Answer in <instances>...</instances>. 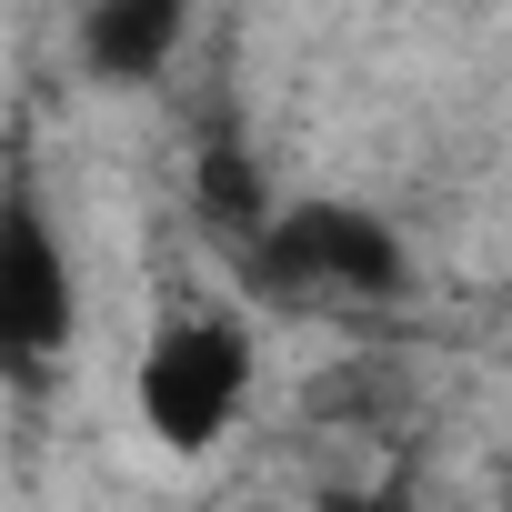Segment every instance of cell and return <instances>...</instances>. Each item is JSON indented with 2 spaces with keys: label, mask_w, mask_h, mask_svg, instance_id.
Returning a JSON list of instances; mask_svg holds the SVG:
<instances>
[{
  "label": "cell",
  "mask_w": 512,
  "mask_h": 512,
  "mask_svg": "<svg viewBox=\"0 0 512 512\" xmlns=\"http://www.w3.org/2000/svg\"><path fill=\"white\" fill-rule=\"evenodd\" d=\"M241 272L262 292H282V302H402L412 251L362 201H282L262 231H251Z\"/></svg>",
  "instance_id": "6da1fadb"
},
{
  "label": "cell",
  "mask_w": 512,
  "mask_h": 512,
  "mask_svg": "<svg viewBox=\"0 0 512 512\" xmlns=\"http://www.w3.org/2000/svg\"><path fill=\"white\" fill-rule=\"evenodd\" d=\"M131 392H141V422H151L161 452H211L251 402V332L221 322V312H181V322L151 332Z\"/></svg>",
  "instance_id": "7a4b0ae2"
},
{
  "label": "cell",
  "mask_w": 512,
  "mask_h": 512,
  "mask_svg": "<svg viewBox=\"0 0 512 512\" xmlns=\"http://www.w3.org/2000/svg\"><path fill=\"white\" fill-rule=\"evenodd\" d=\"M81 282H71V241L31 181V161H0V372H31L71 342Z\"/></svg>",
  "instance_id": "3957f363"
},
{
  "label": "cell",
  "mask_w": 512,
  "mask_h": 512,
  "mask_svg": "<svg viewBox=\"0 0 512 512\" xmlns=\"http://www.w3.org/2000/svg\"><path fill=\"white\" fill-rule=\"evenodd\" d=\"M181 31H191V0H91L81 11V71L141 91V81L171 71Z\"/></svg>",
  "instance_id": "277c9868"
},
{
  "label": "cell",
  "mask_w": 512,
  "mask_h": 512,
  "mask_svg": "<svg viewBox=\"0 0 512 512\" xmlns=\"http://www.w3.org/2000/svg\"><path fill=\"white\" fill-rule=\"evenodd\" d=\"M191 211H201V231H211L221 251H251V231L272 221V191H262V171H251V151H241L231 131L201 141V161H191Z\"/></svg>",
  "instance_id": "5b68a950"
},
{
  "label": "cell",
  "mask_w": 512,
  "mask_h": 512,
  "mask_svg": "<svg viewBox=\"0 0 512 512\" xmlns=\"http://www.w3.org/2000/svg\"><path fill=\"white\" fill-rule=\"evenodd\" d=\"M322 512H412V482L392 472V482H352V492H332Z\"/></svg>",
  "instance_id": "8992f818"
},
{
  "label": "cell",
  "mask_w": 512,
  "mask_h": 512,
  "mask_svg": "<svg viewBox=\"0 0 512 512\" xmlns=\"http://www.w3.org/2000/svg\"><path fill=\"white\" fill-rule=\"evenodd\" d=\"M241 512H282V502H241Z\"/></svg>",
  "instance_id": "52a82bcc"
}]
</instances>
